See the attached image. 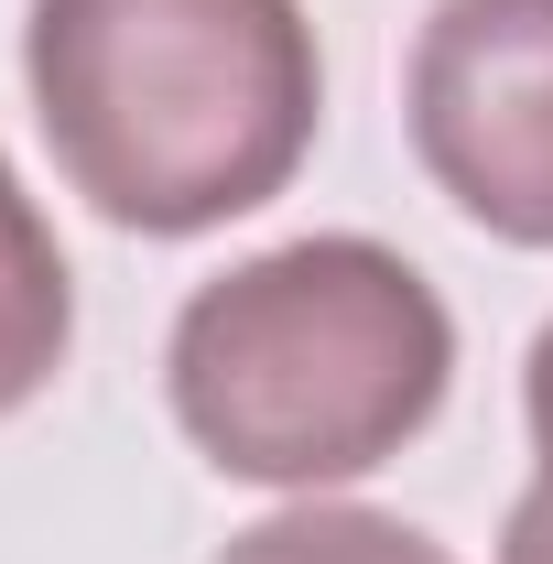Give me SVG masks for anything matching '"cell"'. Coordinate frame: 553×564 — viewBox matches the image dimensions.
<instances>
[{"label":"cell","instance_id":"cell-3","mask_svg":"<svg viewBox=\"0 0 553 564\" xmlns=\"http://www.w3.org/2000/svg\"><path fill=\"white\" fill-rule=\"evenodd\" d=\"M402 120L467 228L553 250V0H434L402 66Z\"/></svg>","mask_w":553,"mask_h":564},{"label":"cell","instance_id":"cell-5","mask_svg":"<svg viewBox=\"0 0 553 564\" xmlns=\"http://www.w3.org/2000/svg\"><path fill=\"white\" fill-rule=\"evenodd\" d=\"M217 564H456L423 521L402 510H358V499H293L272 521H250V532H228V554Z\"/></svg>","mask_w":553,"mask_h":564},{"label":"cell","instance_id":"cell-1","mask_svg":"<svg viewBox=\"0 0 553 564\" xmlns=\"http://www.w3.org/2000/svg\"><path fill=\"white\" fill-rule=\"evenodd\" d=\"M22 87L55 174L131 239L272 207L326 131L304 0H33Z\"/></svg>","mask_w":553,"mask_h":564},{"label":"cell","instance_id":"cell-4","mask_svg":"<svg viewBox=\"0 0 553 564\" xmlns=\"http://www.w3.org/2000/svg\"><path fill=\"white\" fill-rule=\"evenodd\" d=\"M66 348H76V272L0 152V413H22L66 369Z\"/></svg>","mask_w":553,"mask_h":564},{"label":"cell","instance_id":"cell-6","mask_svg":"<svg viewBox=\"0 0 553 564\" xmlns=\"http://www.w3.org/2000/svg\"><path fill=\"white\" fill-rule=\"evenodd\" d=\"M521 413H532V499L553 510V315L532 337V369H521Z\"/></svg>","mask_w":553,"mask_h":564},{"label":"cell","instance_id":"cell-2","mask_svg":"<svg viewBox=\"0 0 553 564\" xmlns=\"http://www.w3.org/2000/svg\"><path fill=\"white\" fill-rule=\"evenodd\" d=\"M456 315L445 293L358 228L282 239L261 261L185 293L163 337V391L185 445L250 489H337L369 478L445 413Z\"/></svg>","mask_w":553,"mask_h":564}]
</instances>
